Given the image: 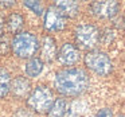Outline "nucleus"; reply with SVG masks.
I'll list each match as a JSON object with an SVG mask.
<instances>
[{"label":"nucleus","instance_id":"f257e3e1","mask_svg":"<svg viewBox=\"0 0 125 117\" xmlns=\"http://www.w3.org/2000/svg\"><path fill=\"white\" fill-rule=\"evenodd\" d=\"M54 86L62 96L77 97L89 87V75L83 69H63L55 74Z\"/></svg>","mask_w":125,"mask_h":117},{"label":"nucleus","instance_id":"f03ea898","mask_svg":"<svg viewBox=\"0 0 125 117\" xmlns=\"http://www.w3.org/2000/svg\"><path fill=\"white\" fill-rule=\"evenodd\" d=\"M12 51L18 58H30L39 50V41L32 32L20 31L12 39Z\"/></svg>","mask_w":125,"mask_h":117},{"label":"nucleus","instance_id":"7ed1b4c3","mask_svg":"<svg viewBox=\"0 0 125 117\" xmlns=\"http://www.w3.org/2000/svg\"><path fill=\"white\" fill-rule=\"evenodd\" d=\"M52 102H54V94H52L51 89L44 85H39V86L34 87V90H31L27 98V105L38 113L49 112Z\"/></svg>","mask_w":125,"mask_h":117},{"label":"nucleus","instance_id":"20e7f679","mask_svg":"<svg viewBox=\"0 0 125 117\" xmlns=\"http://www.w3.org/2000/svg\"><path fill=\"white\" fill-rule=\"evenodd\" d=\"M74 38H75L77 44L81 49L92 51L98 44V42H100L101 34H100V30L94 24L83 23V24H79L75 28V31H74Z\"/></svg>","mask_w":125,"mask_h":117},{"label":"nucleus","instance_id":"39448f33","mask_svg":"<svg viewBox=\"0 0 125 117\" xmlns=\"http://www.w3.org/2000/svg\"><path fill=\"white\" fill-rule=\"evenodd\" d=\"M85 65L87 69L98 75H108L113 70V63L106 53L100 50H92L87 51L85 55Z\"/></svg>","mask_w":125,"mask_h":117},{"label":"nucleus","instance_id":"423d86ee","mask_svg":"<svg viewBox=\"0 0 125 117\" xmlns=\"http://www.w3.org/2000/svg\"><path fill=\"white\" fill-rule=\"evenodd\" d=\"M67 18L55 6H51L43 14V26L47 31H61L66 27Z\"/></svg>","mask_w":125,"mask_h":117},{"label":"nucleus","instance_id":"0eeeda50","mask_svg":"<svg viewBox=\"0 0 125 117\" xmlns=\"http://www.w3.org/2000/svg\"><path fill=\"white\" fill-rule=\"evenodd\" d=\"M120 11L117 1H94L90 4V12L100 19H112Z\"/></svg>","mask_w":125,"mask_h":117},{"label":"nucleus","instance_id":"6e6552de","mask_svg":"<svg viewBox=\"0 0 125 117\" xmlns=\"http://www.w3.org/2000/svg\"><path fill=\"white\" fill-rule=\"evenodd\" d=\"M57 57L59 62L65 66H74L81 59V53L79 49L73 43H65L57 53Z\"/></svg>","mask_w":125,"mask_h":117},{"label":"nucleus","instance_id":"1a4fd4ad","mask_svg":"<svg viewBox=\"0 0 125 117\" xmlns=\"http://www.w3.org/2000/svg\"><path fill=\"white\" fill-rule=\"evenodd\" d=\"M57 57V44L51 36H46L42 41L41 46V59L44 62H52Z\"/></svg>","mask_w":125,"mask_h":117},{"label":"nucleus","instance_id":"9d476101","mask_svg":"<svg viewBox=\"0 0 125 117\" xmlns=\"http://www.w3.org/2000/svg\"><path fill=\"white\" fill-rule=\"evenodd\" d=\"M11 90L16 97H23L30 92V82L23 77H18L11 82Z\"/></svg>","mask_w":125,"mask_h":117},{"label":"nucleus","instance_id":"9b49d317","mask_svg":"<svg viewBox=\"0 0 125 117\" xmlns=\"http://www.w3.org/2000/svg\"><path fill=\"white\" fill-rule=\"evenodd\" d=\"M54 6L66 18H74L79 11V4L77 1H57Z\"/></svg>","mask_w":125,"mask_h":117},{"label":"nucleus","instance_id":"f8f14e48","mask_svg":"<svg viewBox=\"0 0 125 117\" xmlns=\"http://www.w3.org/2000/svg\"><path fill=\"white\" fill-rule=\"evenodd\" d=\"M67 110V102L65 98H55L51 108L47 112L49 117H63Z\"/></svg>","mask_w":125,"mask_h":117},{"label":"nucleus","instance_id":"ddd939ff","mask_svg":"<svg viewBox=\"0 0 125 117\" xmlns=\"http://www.w3.org/2000/svg\"><path fill=\"white\" fill-rule=\"evenodd\" d=\"M43 61L41 58H31L26 63V74L31 78H35L43 71Z\"/></svg>","mask_w":125,"mask_h":117},{"label":"nucleus","instance_id":"4468645a","mask_svg":"<svg viewBox=\"0 0 125 117\" xmlns=\"http://www.w3.org/2000/svg\"><path fill=\"white\" fill-rule=\"evenodd\" d=\"M23 24H24V19H23V16L20 14H18V12H12L8 16V19H7V27H8V30L14 34L20 32Z\"/></svg>","mask_w":125,"mask_h":117},{"label":"nucleus","instance_id":"2eb2a0df","mask_svg":"<svg viewBox=\"0 0 125 117\" xmlns=\"http://www.w3.org/2000/svg\"><path fill=\"white\" fill-rule=\"evenodd\" d=\"M11 75L8 70L4 67H0V98L6 97L11 90Z\"/></svg>","mask_w":125,"mask_h":117},{"label":"nucleus","instance_id":"dca6fc26","mask_svg":"<svg viewBox=\"0 0 125 117\" xmlns=\"http://www.w3.org/2000/svg\"><path fill=\"white\" fill-rule=\"evenodd\" d=\"M24 6L27 7L28 10H31L32 12H35L36 15H39V16H42V15L44 14L43 4H42L41 1H36V0L30 1V0H26V1H24Z\"/></svg>","mask_w":125,"mask_h":117},{"label":"nucleus","instance_id":"f3484780","mask_svg":"<svg viewBox=\"0 0 125 117\" xmlns=\"http://www.w3.org/2000/svg\"><path fill=\"white\" fill-rule=\"evenodd\" d=\"M92 117H113V112H112V109H109V108H102Z\"/></svg>","mask_w":125,"mask_h":117},{"label":"nucleus","instance_id":"a211bd4d","mask_svg":"<svg viewBox=\"0 0 125 117\" xmlns=\"http://www.w3.org/2000/svg\"><path fill=\"white\" fill-rule=\"evenodd\" d=\"M0 6H3V7H11V6H14V1H0Z\"/></svg>","mask_w":125,"mask_h":117},{"label":"nucleus","instance_id":"6ab92c4d","mask_svg":"<svg viewBox=\"0 0 125 117\" xmlns=\"http://www.w3.org/2000/svg\"><path fill=\"white\" fill-rule=\"evenodd\" d=\"M3 18L0 16V38H1V36H3Z\"/></svg>","mask_w":125,"mask_h":117},{"label":"nucleus","instance_id":"aec40b11","mask_svg":"<svg viewBox=\"0 0 125 117\" xmlns=\"http://www.w3.org/2000/svg\"><path fill=\"white\" fill-rule=\"evenodd\" d=\"M118 117H125V116H118Z\"/></svg>","mask_w":125,"mask_h":117}]
</instances>
